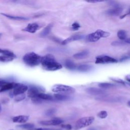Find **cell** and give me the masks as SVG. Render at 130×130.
I'll use <instances>...</instances> for the list:
<instances>
[{
	"mask_svg": "<svg viewBox=\"0 0 130 130\" xmlns=\"http://www.w3.org/2000/svg\"><path fill=\"white\" fill-rule=\"evenodd\" d=\"M41 63L45 70L49 71L58 70L61 69L62 67L51 54H47L42 57Z\"/></svg>",
	"mask_w": 130,
	"mask_h": 130,
	"instance_id": "cell-1",
	"label": "cell"
},
{
	"mask_svg": "<svg viewBox=\"0 0 130 130\" xmlns=\"http://www.w3.org/2000/svg\"><path fill=\"white\" fill-rule=\"evenodd\" d=\"M42 57L35 52H28L23 57L24 62L28 66L35 67L41 63Z\"/></svg>",
	"mask_w": 130,
	"mask_h": 130,
	"instance_id": "cell-2",
	"label": "cell"
},
{
	"mask_svg": "<svg viewBox=\"0 0 130 130\" xmlns=\"http://www.w3.org/2000/svg\"><path fill=\"white\" fill-rule=\"evenodd\" d=\"M110 35L108 32L98 29L95 32L88 35L86 37V40L88 42H94L99 40L102 38L107 37Z\"/></svg>",
	"mask_w": 130,
	"mask_h": 130,
	"instance_id": "cell-3",
	"label": "cell"
},
{
	"mask_svg": "<svg viewBox=\"0 0 130 130\" xmlns=\"http://www.w3.org/2000/svg\"><path fill=\"white\" fill-rule=\"evenodd\" d=\"M94 118L92 116L84 117L78 119L75 124V128L76 130L86 127L90 125L94 121Z\"/></svg>",
	"mask_w": 130,
	"mask_h": 130,
	"instance_id": "cell-4",
	"label": "cell"
},
{
	"mask_svg": "<svg viewBox=\"0 0 130 130\" xmlns=\"http://www.w3.org/2000/svg\"><path fill=\"white\" fill-rule=\"evenodd\" d=\"M52 90L54 92H61L63 93H72L75 91L74 88L63 84L54 85L52 88Z\"/></svg>",
	"mask_w": 130,
	"mask_h": 130,
	"instance_id": "cell-5",
	"label": "cell"
},
{
	"mask_svg": "<svg viewBox=\"0 0 130 130\" xmlns=\"http://www.w3.org/2000/svg\"><path fill=\"white\" fill-rule=\"evenodd\" d=\"M117 60L115 58L107 55H100L96 56L95 58V63L96 64H104V63H116Z\"/></svg>",
	"mask_w": 130,
	"mask_h": 130,
	"instance_id": "cell-6",
	"label": "cell"
},
{
	"mask_svg": "<svg viewBox=\"0 0 130 130\" xmlns=\"http://www.w3.org/2000/svg\"><path fill=\"white\" fill-rule=\"evenodd\" d=\"M13 91V95L14 96L24 93L28 89V87L23 84L16 83Z\"/></svg>",
	"mask_w": 130,
	"mask_h": 130,
	"instance_id": "cell-7",
	"label": "cell"
},
{
	"mask_svg": "<svg viewBox=\"0 0 130 130\" xmlns=\"http://www.w3.org/2000/svg\"><path fill=\"white\" fill-rule=\"evenodd\" d=\"M42 90L39 87L36 86H31L28 89L27 92L28 96L31 99L37 98L38 94L40 93V92H42Z\"/></svg>",
	"mask_w": 130,
	"mask_h": 130,
	"instance_id": "cell-8",
	"label": "cell"
},
{
	"mask_svg": "<svg viewBox=\"0 0 130 130\" xmlns=\"http://www.w3.org/2000/svg\"><path fill=\"white\" fill-rule=\"evenodd\" d=\"M63 122V120L58 118H55L49 120H44L40 121V123L45 125H57L61 124Z\"/></svg>",
	"mask_w": 130,
	"mask_h": 130,
	"instance_id": "cell-9",
	"label": "cell"
},
{
	"mask_svg": "<svg viewBox=\"0 0 130 130\" xmlns=\"http://www.w3.org/2000/svg\"><path fill=\"white\" fill-rule=\"evenodd\" d=\"M39 28L40 26L37 23H31L28 24L27 25L22 29V30L30 33H35L39 29Z\"/></svg>",
	"mask_w": 130,
	"mask_h": 130,
	"instance_id": "cell-10",
	"label": "cell"
},
{
	"mask_svg": "<svg viewBox=\"0 0 130 130\" xmlns=\"http://www.w3.org/2000/svg\"><path fill=\"white\" fill-rule=\"evenodd\" d=\"M86 91L92 95H101L105 93V90L102 89L97 88L95 87H89L86 89Z\"/></svg>",
	"mask_w": 130,
	"mask_h": 130,
	"instance_id": "cell-11",
	"label": "cell"
},
{
	"mask_svg": "<svg viewBox=\"0 0 130 130\" xmlns=\"http://www.w3.org/2000/svg\"><path fill=\"white\" fill-rule=\"evenodd\" d=\"M83 36L82 35H74L72 36H71L70 37L66 39V40H63L61 44L62 45H66L71 42L74 41H76V40H78L80 39H81L83 38Z\"/></svg>",
	"mask_w": 130,
	"mask_h": 130,
	"instance_id": "cell-12",
	"label": "cell"
},
{
	"mask_svg": "<svg viewBox=\"0 0 130 130\" xmlns=\"http://www.w3.org/2000/svg\"><path fill=\"white\" fill-rule=\"evenodd\" d=\"M29 119V116L26 115H18L13 118L12 120L16 123H24Z\"/></svg>",
	"mask_w": 130,
	"mask_h": 130,
	"instance_id": "cell-13",
	"label": "cell"
},
{
	"mask_svg": "<svg viewBox=\"0 0 130 130\" xmlns=\"http://www.w3.org/2000/svg\"><path fill=\"white\" fill-rule=\"evenodd\" d=\"M122 11V8L119 6H117L114 7V8H112L108 10L107 12V13L110 15H118L119 14H120Z\"/></svg>",
	"mask_w": 130,
	"mask_h": 130,
	"instance_id": "cell-14",
	"label": "cell"
},
{
	"mask_svg": "<svg viewBox=\"0 0 130 130\" xmlns=\"http://www.w3.org/2000/svg\"><path fill=\"white\" fill-rule=\"evenodd\" d=\"M16 83L14 82H8L0 88V92H4L14 88Z\"/></svg>",
	"mask_w": 130,
	"mask_h": 130,
	"instance_id": "cell-15",
	"label": "cell"
},
{
	"mask_svg": "<svg viewBox=\"0 0 130 130\" xmlns=\"http://www.w3.org/2000/svg\"><path fill=\"white\" fill-rule=\"evenodd\" d=\"M88 54V52L86 50V51H83L75 54L73 55V57L75 59H83V58H85V57H86L87 56Z\"/></svg>",
	"mask_w": 130,
	"mask_h": 130,
	"instance_id": "cell-16",
	"label": "cell"
},
{
	"mask_svg": "<svg viewBox=\"0 0 130 130\" xmlns=\"http://www.w3.org/2000/svg\"><path fill=\"white\" fill-rule=\"evenodd\" d=\"M1 15L9 18L11 19H13V20H26L27 19V18L24 17H22V16H13V15H8L7 14H5V13H1Z\"/></svg>",
	"mask_w": 130,
	"mask_h": 130,
	"instance_id": "cell-17",
	"label": "cell"
},
{
	"mask_svg": "<svg viewBox=\"0 0 130 130\" xmlns=\"http://www.w3.org/2000/svg\"><path fill=\"white\" fill-rule=\"evenodd\" d=\"M52 27V25L50 24L48 25H47L41 32L40 34V36L41 37H45L46 36H47L50 32L51 30V28Z\"/></svg>",
	"mask_w": 130,
	"mask_h": 130,
	"instance_id": "cell-18",
	"label": "cell"
},
{
	"mask_svg": "<svg viewBox=\"0 0 130 130\" xmlns=\"http://www.w3.org/2000/svg\"><path fill=\"white\" fill-rule=\"evenodd\" d=\"M37 98L41 99V100H53V97L48 94L44 93L43 92H40L37 95Z\"/></svg>",
	"mask_w": 130,
	"mask_h": 130,
	"instance_id": "cell-19",
	"label": "cell"
},
{
	"mask_svg": "<svg viewBox=\"0 0 130 130\" xmlns=\"http://www.w3.org/2000/svg\"><path fill=\"white\" fill-rule=\"evenodd\" d=\"M54 96L57 100L59 101H67L70 99L69 96L60 93H56L54 95Z\"/></svg>",
	"mask_w": 130,
	"mask_h": 130,
	"instance_id": "cell-20",
	"label": "cell"
},
{
	"mask_svg": "<svg viewBox=\"0 0 130 130\" xmlns=\"http://www.w3.org/2000/svg\"><path fill=\"white\" fill-rule=\"evenodd\" d=\"M66 67L70 70H74L76 68L75 64L71 60H67L64 62Z\"/></svg>",
	"mask_w": 130,
	"mask_h": 130,
	"instance_id": "cell-21",
	"label": "cell"
},
{
	"mask_svg": "<svg viewBox=\"0 0 130 130\" xmlns=\"http://www.w3.org/2000/svg\"><path fill=\"white\" fill-rule=\"evenodd\" d=\"M91 69V66L87 64H82L80 65L77 67V70L80 72H87Z\"/></svg>",
	"mask_w": 130,
	"mask_h": 130,
	"instance_id": "cell-22",
	"label": "cell"
},
{
	"mask_svg": "<svg viewBox=\"0 0 130 130\" xmlns=\"http://www.w3.org/2000/svg\"><path fill=\"white\" fill-rule=\"evenodd\" d=\"M117 36L121 40H125L126 39V32L124 30H120L117 32Z\"/></svg>",
	"mask_w": 130,
	"mask_h": 130,
	"instance_id": "cell-23",
	"label": "cell"
},
{
	"mask_svg": "<svg viewBox=\"0 0 130 130\" xmlns=\"http://www.w3.org/2000/svg\"><path fill=\"white\" fill-rule=\"evenodd\" d=\"M16 126L18 128H20L22 129H31L34 127L35 125L32 123H25V124L18 125Z\"/></svg>",
	"mask_w": 130,
	"mask_h": 130,
	"instance_id": "cell-24",
	"label": "cell"
},
{
	"mask_svg": "<svg viewBox=\"0 0 130 130\" xmlns=\"http://www.w3.org/2000/svg\"><path fill=\"white\" fill-rule=\"evenodd\" d=\"M1 53H2L5 56L13 57L14 58H16V55L14 54V53L13 52H12V51H9L8 50H3V49H2Z\"/></svg>",
	"mask_w": 130,
	"mask_h": 130,
	"instance_id": "cell-25",
	"label": "cell"
},
{
	"mask_svg": "<svg viewBox=\"0 0 130 130\" xmlns=\"http://www.w3.org/2000/svg\"><path fill=\"white\" fill-rule=\"evenodd\" d=\"M99 86L102 88L107 89L113 87L114 86V85L109 83H100L99 84Z\"/></svg>",
	"mask_w": 130,
	"mask_h": 130,
	"instance_id": "cell-26",
	"label": "cell"
},
{
	"mask_svg": "<svg viewBox=\"0 0 130 130\" xmlns=\"http://www.w3.org/2000/svg\"><path fill=\"white\" fill-rule=\"evenodd\" d=\"M14 58L13 57L6 56L5 55L0 56V61L1 62H8L12 61Z\"/></svg>",
	"mask_w": 130,
	"mask_h": 130,
	"instance_id": "cell-27",
	"label": "cell"
},
{
	"mask_svg": "<svg viewBox=\"0 0 130 130\" xmlns=\"http://www.w3.org/2000/svg\"><path fill=\"white\" fill-rule=\"evenodd\" d=\"M15 101L16 102H20L24 100L25 98V95L24 93H22L21 94H19L15 96Z\"/></svg>",
	"mask_w": 130,
	"mask_h": 130,
	"instance_id": "cell-28",
	"label": "cell"
},
{
	"mask_svg": "<svg viewBox=\"0 0 130 130\" xmlns=\"http://www.w3.org/2000/svg\"><path fill=\"white\" fill-rule=\"evenodd\" d=\"M108 115L107 112L106 111H101L98 114V116L100 118H105Z\"/></svg>",
	"mask_w": 130,
	"mask_h": 130,
	"instance_id": "cell-29",
	"label": "cell"
},
{
	"mask_svg": "<svg viewBox=\"0 0 130 130\" xmlns=\"http://www.w3.org/2000/svg\"><path fill=\"white\" fill-rule=\"evenodd\" d=\"M56 112V110L54 108H52V109H50L49 110H48L46 113L45 114L47 116H51L52 115H53Z\"/></svg>",
	"mask_w": 130,
	"mask_h": 130,
	"instance_id": "cell-30",
	"label": "cell"
},
{
	"mask_svg": "<svg viewBox=\"0 0 130 130\" xmlns=\"http://www.w3.org/2000/svg\"><path fill=\"white\" fill-rule=\"evenodd\" d=\"M80 27V24H79L78 22H74V23L72 24L71 28H72L73 30H78Z\"/></svg>",
	"mask_w": 130,
	"mask_h": 130,
	"instance_id": "cell-31",
	"label": "cell"
},
{
	"mask_svg": "<svg viewBox=\"0 0 130 130\" xmlns=\"http://www.w3.org/2000/svg\"><path fill=\"white\" fill-rule=\"evenodd\" d=\"M62 128H63L67 130H71L72 129V126H71V125L69 124H62L61 125Z\"/></svg>",
	"mask_w": 130,
	"mask_h": 130,
	"instance_id": "cell-32",
	"label": "cell"
},
{
	"mask_svg": "<svg viewBox=\"0 0 130 130\" xmlns=\"http://www.w3.org/2000/svg\"><path fill=\"white\" fill-rule=\"evenodd\" d=\"M111 80L116 82H118V83H119L120 84H122L123 85H124L125 83L124 82V81H123V80H121V79H117V78H111Z\"/></svg>",
	"mask_w": 130,
	"mask_h": 130,
	"instance_id": "cell-33",
	"label": "cell"
},
{
	"mask_svg": "<svg viewBox=\"0 0 130 130\" xmlns=\"http://www.w3.org/2000/svg\"><path fill=\"white\" fill-rule=\"evenodd\" d=\"M112 45L113 46H120L122 45H124V43L122 42H119V41H115L113 42L112 43Z\"/></svg>",
	"mask_w": 130,
	"mask_h": 130,
	"instance_id": "cell-34",
	"label": "cell"
},
{
	"mask_svg": "<svg viewBox=\"0 0 130 130\" xmlns=\"http://www.w3.org/2000/svg\"><path fill=\"white\" fill-rule=\"evenodd\" d=\"M8 82L6 81V80H4V79H0V88L3 86L4 85H5V84H6L7 83H8Z\"/></svg>",
	"mask_w": 130,
	"mask_h": 130,
	"instance_id": "cell-35",
	"label": "cell"
},
{
	"mask_svg": "<svg viewBox=\"0 0 130 130\" xmlns=\"http://www.w3.org/2000/svg\"><path fill=\"white\" fill-rule=\"evenodd\" d=\"M36 130H63L61 129H51V128H38Z\"/></svg>",
	"mask_w": 130,
	"mask_h": 130,
	"instance_id": "cell-36",
	"label": "cell"
},
{
	"mask_svg": "<svg viewBox=\"0 0 130 130\" xmlns=\"http://www.w3.org/2000/svg\"><path fill=\"white\" fill-rule=\"evenodd\" d=\"M103 2L102 1H87V2L88 3H98V2Z\"/></svg>",
	"mask_w": 130,
	"mask_h": 130,
	"instance_id": "cell-37",
	"label": "cell"
},
{
	"mask_svg": "<svg viewBox=\"0 0 130 130\" xmlns=\"http://www.w3.org/2000/svg\"><path fill=\"white\" fill-rule=\"evenodd\" d=\"M87 130H98V129H97L95 127H90L88 128Z\"/></svg>",
	"mask_w": 130,
	"mask_h": 130,
	"instance_id": "cell-38",
	"label": "cell"
},
{
	"mask_svg": "<svg viewBox=\"0 0 130 130\" xmlns=\"http://www.w3.org/2000/svg\"><path fill=\"white\" fill-rule=\"evenodd\" d=\"M127 58H128V57H123L122 58H121V59H120V60L121 61V60H125V59H126Z\"/></svg>",
	"mask_w": 130,
	"mask_h": 130,
	"instance_id": "cell-39",
	"label": "cell"
},
{
	"mask_svg": "<svg viewBox=\"0 0 130 130\" xmlns=\"http://www.w3.org/2000/svg\"><path fill=\"white\" fill-rule=\"evenodd\" d=\"M1 111H2V106H1V104L0 103V113H1Z\"/></svg>",
	"mask_w": 130,
	"mask_h": 130,
	"instance_id": "cell-40",
	"label": "cell"
},
{
	"mask_svg": "<svg viewBox=\"0 0 130 130\" xmlns=\"http://www.w3.org/2000/svg\"><path fill=\"white\" fill-rule=\"evenodd\" d=\"M2 49H1V48H0V53H1V52H2Z\"/></svg>",
	"mask_w": 130,
	"mask_h": 130,
	"instance_id": "cell-41",
	"label": "cell"
},
{
	"mask_svg": "<svg viewBox=\"0 0 130 130\" xmlns=\"http://www.w3.org/2000/svg\"><path fill=\"white\" fill-rule=\"evenodd\" d=\"M2 35V34H1V33H0V37H1V35Z\"/></svg>",
	"mask_w": 130,
	"mask_h": 130,
	"instance_id": "cell-42",
	"label": "cell"
},
{
	"mask_svg": "<svg viewBox=\"0 0 130 130\" xmlns=\"http://www.w3.org/2000/svg\"><path fill=\"white\" fill-rule=\"evenodd\" d=\"M11 130H12V129H11Z\"/></svg>",
	"mask_w": 130,
	"mask_h": 130,
	"instance_id": "cell-43",
	"label": "cell"
}]
</instances>
